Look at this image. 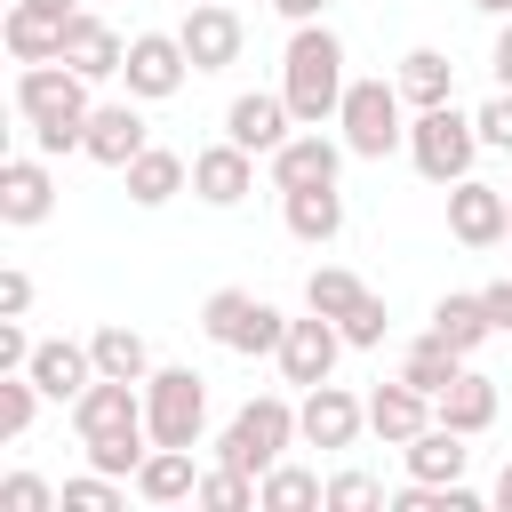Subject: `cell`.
I'll list each match as a JSON object with an SVG mask.
<instances>
[{
  "label": "cell",
  "mask_w": 512,
  "mask_h": 512,
  "mask_svg": "<svg viewBox=\"0 0 512 512\" xmlns=\"http://www.w3.org/2000/svg\"><path fill=\"white\" fill-rule=\"evenodd\" d=\"M88 88L96 80H80L64 56L56 64H24L16 72V112H24V128H32V152H48V160H64V152H80L88 144Z\"/></svg>",
  "instance_id": "6da1fadb"
},
{
  "label": "cell",
  "mask_w": 512,
  "mask_h": 512,
  "mask_svg": "<svg viewBox=\"0 0 512 512\" xmlns=\"http://www.w3.org/2000/svg\"><path fill=\"white\" fill-rule=\"evenodd\" d=\"M344 88H352V72H344V40H336L320 16L296 24V32H288V56H280V96H288V112H296L304 128H328L336 104H344Z\"/></svg>",
  "instance_id": "7a4b0ae2"
},
{
  "label": "cell",
  "mask_w": 512,
  "mask_h": 512,
  "mask_svg": "<svg viewBox=\"0 0 512 512\" xmlns=\"http://www.w3.org/2000/svg\"><path fill=\"white\" fill-rule=\"evenodd\" d=\"M480 152H488V144H480V120L456 112V96H448V104H424V112L408 120V160H416V176L440 184V192L464 184Z\"/></svg>",
  "instance_id": "3957f363"
},
{
  "label": "cell",
  "mask_w": 512,
  "mask_h": 512,
  "mask_svg": "<svg viewBox=\"0 0 512 512\" xmlns=\"http://www.w3.org/2000/svg\"><path fill=\"white\" fill-rule=\"evenodd\" d=\"M304 432H296V400H280V392H256L232 424H224V440H216V464H232V472H248V480H264L288 448H296Z\"/></svg>",
  "instance_id": "277c9868"
},
{
  "label": "cell",
  "mask_w": 512,
  "mask_h": 512,
  "mask_svg": "<svg viewBox=\"0 0 512 512\" xmlns=\"http://www.w3.org/2000/svg\"><path fill=\"white\" fill-rule=\"evenodd\" d=\"M400 80H352L344 104H336V128L352 144V160H392L408 144V112H400Z\"/></svg>",
  "instance_id": "5b68a950"
},
{
  "label": "cell",
  "mask_w": 512,
  "mask_h": 512,
  "mask_svg": "<svg viewBox=\"0 0 512 512\" xmlns=\"http://www.w3.org/2000/svg\"><path fill=\"white\" fill-rule=\"evenodd\" d=\"M144 424H152V448H200V432H208V376L200 368H152L144 376Z\"/></svg>",
  "instance_id": "8992f818"
},
{
  "label": "cell",
  "mask_w": 512,
  "mask_h": 512,
  "mask_svg": "<svg viewBox=\"0 0 512 512\" xmlns=\"http://www.w3.org/2000/svg\"><path fill=\"white\" fill-rule=\"evenodd\" d=\"M176 40H184L192 72H224V64H240V48H248V32H240V8H232V0H192V8H184V24H176Z\"/></svg>",
  "instance_id": "52a82bcc"
},
{
  "label": "cell",
  "mask_w": 512,
  "mask_h": 512,
  "mask_svg": "<svg viewBox=\"0 0 512 512\" xmlns=\"http://www.w3.org/2000/svg\"><path fill=\"white\" fill-rule=\"evenodd\" d=\"M184 72H192V56H184V40H176V32H136V40H128L120 80H128V96H136V104L176 96V88H184Z\"/></svg>",
  "instance_id": "ba28073f"
},
{
  "label": "cell",
  "mask_w": 512,
  "mask_h": 512,
  "mask_svg": "<svg viewBox=\"0 0 512 512\" xmlns=\"http://www.w3.org/2000/svg\"><path fill=\"white\" fill-rule=\"evenodd\" d=\"M336 352H344V328H336L328 312H304V320H288V336H280V376H288L296 392H312V384L336 376Z\"/></svg>",
  "instance_id": "9c48e42d"
},
{
  "label": "cell",
  "mask_w": 512,
  "mask_h": 512,
  "mask_svg": "<svg viewBox=\"0 0 512 512\" xmlns=\"http://www.w3.org/2000/svg\"><path fill=\"white\" fill-rule=\"evenodd\" d=\"M296 432H304V448H352L368 432V400L344 392V384H312L296 400Z\"/></svg>",
  "instance_id": "30bf717a"
},
{
  "label": "cell",
  "mask_w": 512,
  "mask_h": 512,
  "mask_svg": "<svg viewBox=\"0 0 512 512\" xmlns=\"http://www.w3.org/2000/svg\"><path fill=\"white\" fill-rule=\"evenodd\" d=\"M296 128H304V120L288 112V96H280V88H248V96H232V112H224V136H232V144H248V152H264V160H272Z\"/></svg>",
  "instance_id": "8fae6325"
},
{
  "label": "cell",
  "mask_w": 512,
  "mask_h": 512,
  "mask_svg": "<svg viewBox=\"0 0 512 512\" xmlns=\"http://www.w3.org/2000/svg\"><path fill=\"white\" fill-rule=\"evenodd\" d=\"M48 208H56L48 152H16V160L0 168V224H8V232H32V224H48Z\"/></svg>",
  "instance_id": "7c38bea8"
},
{
  "label": "cell",
  "mask_w": 512,
  "mask_h": 512,
  "mask_svg": "<svg viewBox=\"0 0 512 512\" xmlns=\"http://www.w3.org/2000/svg\"><path fill=\"white\" fill-rule=\"evenodd\" d=\"M72 432H80V440H104V432H152V424H144V384L96 376V384L72 400Z\"/></svg>",
  "instance_id": "4fadbf2b"
},
{
  "label": "cell",
  "mask_w": 512,
  "mask_h": 512,
  "mask_svg": "<svg viewBox=\"0 0 512 512\" xmlns=\"http://www.w3.org/2000/svg\"><path fill=\"white\" fill-rule=\"evenodd\" d=\"M192 192H200L208 208H240V200L256 192V152L232 144V136H224V144H200V152H192Z\"/></svg>",
  "instance_id": "5bb4252c"
},
{
  "label": "cell",
  "mask_w": 512,
  "mask_h": 512,
  "mask_svg": "<svg viewBox=\"0 0 512 512\" xmlns=\"http://www.w3.org/2000/svg\"><path fill=\"white\" fill-rule=\"evenodd\" d=\"M344 152H352V144H336V136H320V128H296V136L272 152V192H296V184H336V176H344Z\"/></svg>",
  "instance_id": "9a60e30c"
},
{
  "label": "cell",
  "mask_w": 512,
  "mask_h": 512,
  "mask_svg": "<svg viewBox=\"0 0 512 512\" xmlns=\"http://www.w3.org/2000/svg\"><path fill=\"white\" fill-rule=\"evenodd\" d=\"M504 208H512V192H496L480 176L448 184V232H456V248H496L504 240Z\"/></svg>",
  "instance_id": "2e32d148"
},
{
  "label": "cell",
  "mask_w": 512,
  "mask_h": 512,
  "mask_svg": "<svg viewBox=\"0 0 512 512\" xmlns=\"http://www.w3.org/2000/svg\"><path fill=\"white\" fill-rule=\"evenodd\" d=\"M64 64L80 72V80H120V64H128V40L96 16V8H80L72 24H64Z\"/></svg>",
  "instance_id": "e0dca14e"
},
{
  "label": "cell",
  "mask_w": 512,
  "mask_h": 512,
  "mask_svg": "<svg viewBox=\"0 0 512 512\" xmlns=\"http://www.w3.org/2000/svg\"><path fill=\"white\" fill-rule=\"evenodd\" d=\"M144 144H152V136H144L136 96H128V104H96V112H88V144H80V152H88L96 168H128Z\"/></svg>",
  "instance_id": "ac0fdd59"
},
{
  "label": "cell",
  "mask_w": 512,
  "mask_h": 512,
  "mask_svg": "<svg viewBox=\"0 0 512 512\" xmlns=\"http://www.w3.org/2000/svg\"><path fill=\"white\" fill-rule=\"evenodd\" d=\"M32 384L48 392V400H80L88 384H96V352L88 344H72V336H48V344H32Z\"/></svg>",
  "instance_id": "d6986e66"
},
{
  "label": "cell",
  "mask_w": 512,
  "mask_h": 512,
  "mask_svg": "<svg viewBox=\"0 0 512 512\" xmlns=\"http://www.w3.org/2000/svg\"><path fill=\"white\" fill-rule=\"evenodd\" d=\"M424 424H432V400H424L408 376H392V384H376V392H368V432H376L384 448H408Z\"/></svg>",
  "instance_id": "ffe728a7"
},
{
  "label": "cell",
  "mask_w": 512,
  "mask_h": 512,
  "mask_svg": "<svg viewBox=\"0 0 512 512\" xmlns=\"http://www.w3.org/2000/svg\"><path fill=\"white\" fill-rule=\"evenodd\" d=\"M120 184H128V200H136V208H168V200L192 184V160H184V152H168V144H144V152L120 168Z\"/></svg>",
  "instance_id": "44dd1931"
},
{
  "label": "cell",
  "mask_w": 512,
  "mask_h": 512,
  "mask_svg": "<svg viewBox=\"0 0 512 512\" xmlns=\"http://www.w3.org/2000/svg\"><path fill=\"white\" fill-rule=\"evenodd\" d=\"M280 216H288V232L304 248H328L344 232V192L336 184H296V192H280Z\"/></svg>",
  "instance_id": "7402d4cb"
},
{
  "label": "cell",
  "mask_w": 512,
  "mask_h": 512,
  "mask_svg": "<svg viewBox=\"0 0 512 512\" xmlns=\"http://www.w3.org/2000/svg\"><path fill=\"white\" fill-rule=\"evenodd\" d=\"M400 456H408V480H432V488L464 480V464H472L464 432H456V424H440V416H432V424H424V432H416V440H408Z\"/></svg>",
  "instance_id": "603a6c76"
},
{
  "label": "cell",
  "mask_w": 512,
  "mask_h": 512,
  "mask_svg": "<svg viewBox=\"0 0 512 512\" xmlns=\"http://www.w3.org/2000/svg\"><path fill=\"white\" fill-rule=\"evenodd\" d=\"M432 336H440V344H456V352L472 360V352H480V344L496 336V320H488L480 288H448V296L432 304Z\"/></svg>",
  "instance_id": "cb8c5ba5"
},
{
  "label": "cell",
  "mask_w": 512,
  "mask_h": 512,
  "mask_svg": "<svg viewBox=\"0 0 512 512\" xmlns=\"http://www.w3.org/2000/svg\"><path fill=\"white\" fill-rule=\"evenodd\" d=\"M144 504H192L200 496V472H192V448H152L144 464H136V480H128Z\"/></svg>",
  "instance_id": "d4e9b609"
},
{
  "label": "cell",
  "mask_w": 512,
  "mask_h": 512,
  "mask_svg": "<svg viewBox=\"0 0 512 512\" xmlns=\"http://www.w3.org/2000/svg\"><path fill=\"white\" fill-rule=\"evenodd\" d=\"M0 40H8V56H16V64H56V56H64V24H56L48 8H32V0H16V8H8Z\"/></svg>",
  "instance_id": "484cf974"
},
{
  "label": "cell",
  "mask_w": 512,
  "mask_h": 512,
  "mask_svg": "<svg viewBox=\"0 0 512 512\" xmlns=\"http://www.w3.org/2000/svg\"><path fill=\"white\" fill-rule=\"evenodd\" d=\"M432 416H440V424H456L464 440H472V432H488V424H496V376L464 368V376H456V384L432 400Z\"/></svg>",
  "instance_id": "4316f807"
},
{
  "label": "cell",
  "mask_w": 512,
  "mask_h": 512,
  "mask_svg": "<svg viewBox=\"0 0 512 512\" xmlns=\"http://www.w3.org/2000/svg\"><path fill=\"white\" fill-rule=\"evenodd\" d=\"M88 352H96V376H120V384H144V376H152V344H144L128 320H104V328L88 336Z\"/></svg>",
  "instance_id": "83f0119b"
},
{
  "label": "cell",
  "mask_w": 512,
  "mask_h": 512,
  "mask_svg": "<svg viewBox=\"0 0 512 512\" xmlns=\"http://www.w3.org/2000/svg\"><path fill=\"white\" fill-rule=\"evenodd\" d=\"M464 368H472V360H464V352H456V344H440V336H432V328H424V336H416V344H408V360H400V376H408V384H416V392H424V400H440V392H448V384H456V376H464Z\"/></svg>",
  "instance_id": "f1b7e54d"
},
{
  "label": "cell",
  "mask_w": 512,
  "mask_h": 512,
  "mask_svg": "<svg viewBox=\"0 0 512 512\" xmlns=\"http://www.w3.org/2000/svg\"><path fill=\"white\" fill-rule=\"evenodd\" d=\"M392 80H400V96H408L416 112H424V104H448V96H456V64H448L440 48H408Z\"/></svg>",
  "instance_id": "f546056e"
},
{
  "label": "cell",
  "mask_w": 512,
  "mask_h": 512,
  "mask_svg": "<svg viewBox=\"0 0 512 512\" xmlns=\"http://www.w3.org/2000/svg\"><path fill=\"white\" fill-rule=\"evenodd\" d=\"M256 504H264V512H304V504H328V480L280 456V464H272V472L256 480Z\"/></svg>",
  "instance_id": "4dcf8cb0"
},
{
  "label": "cell",
  "mask_w": 512,
  "mask_h": 512,
  "mask_svg": "<svg viewBox=\"0 0 512 512\" xmlns=\"http://www.w3.org/2000/svg\"><path fill=\"white\" fill-rule=\"evenodd\" d=\"M360 296H368V280H360V272H344V264H320V272L304 280V312H328V320H344Z\"/></svg>",
  "instance_id": "1f68e13d"
},
{
  "label": "cell",
  "mask_w": 512,
  "mask_h": 512,
  "mask_svg": "<svg viewBox=\"0 0 512 512\" xmlns=\"http://www.w3.org/2000/svg\"><path fill=\"white\" fill-rule=\"evenodd\" d=\"M248 312H256V296H248V288H216V296L200 304V336L232 352V344H240V328H248Z\"/></svg>",
  "instance_id": "d6a6232c"
},
{
  "label": "cell",
  "mask_w": 512,
  "mask_h": 512,
  "mask_svg": "<svg viewBox=\"0 0 512 512\" xmlns=\"http://www.w3.org/2000/svg\"><path fill=\"white\" fill-rule=\"evenodd\" d=\"M40 384H32V368H16V376H0V440H24L32 432V416H40Z\"/></svg>",
  "instance_id": "836d02e7"
},
{
  "label": "cell",
  "mask_w": 512,
  "mask_h": 512,
  "mask_svg": "<svg viewBox=\"0 0 512 512\" xmlns=\"http://www.w3.org/2000/svg\"><path fill=\"white\" fill-rule=\"evenodd\" d=\"M80 448H88V464H96V472L136 480V464L152 456V432H104V440H80Z\"/></svg>",
  "instance_id": "e575fe53"
},
{
  "label": "cell",
  "mask_w": 512,
  "mask_h": 512,
  "mask_svg": "<svg viewBox=\"0 0 512 512\" xmlns=\"http://www.w3.org/2000/svg\"><path fill=\"white\" fill-rule=\"evenodd\" d=\"M192 504H208V512H248V504H256V480L232 472V464H216V472H200V496H192Z\"/></svg>",
  "instance_id": "d590c367"
},
{
  "label": "cell",
  "mask_w": 512,
  "mask_h": 512,
  "mask_svg": "<svg viewBox=\"0 0 512 512\" xmlns=\"http://www.w3.org/2000/svg\"><path fill=\"white\" fill-rule=\"evenodd\" d=\"M336 328H344V344H352V352H376V344H384V328H392V312H384V296L368 288V296H360Z\"/></svg>",
  "instance_id": "8d00e7d4"
},
{
  "label": "cell",
  "mask_w": 512,
  "mask_h": 512,
  "mask_svg": "<svg viewBox=\"0 0 512 512\" xmlns=\"http://www.w3.org/2000/svg\"><path fill=\"white\" fill-rule=\"evenodd\" d=\"M280 336H288V312H272V304L256 296V312H248V328H240L232 352H248V360H280Z\"/></svg>",
  "instance_id": "74e56055"
},
{
  "label": "cell",
  "mask_w": 512,
  "mask_h": 512,
  "mask_svg": "<svg viewBox=\"0 0 512 512\" xmlns=\"http://www.w3.org/2000/svg\"><path fill=\"white\" fill-rule=\"evenodd\" d=\"M64 504H72V512H120V480L88 464L80 480H64Z\"/></svg>",
  "instance_id": "f35d334b"
},
{
  "label": "cell",
  "mask_w": 512,
  "mask_h": 512,
  "mask_svg": "<svg viewBox=\"0 0 512 512\" xmlns=\"http://www.w3.org/2000/svg\"><path fill=\"white\" fill-rule=\"evenodd\" d=\"M48 504H56V488L40 472H8L0 480V512H48Z\"/></svg>",
  "instance_id": "ab89813d"
},
{
  "label": "cell",
  "mask_w": 512,
  "mask_h": 512,
  "mask_svg": "<svg viewBox=\"0 0 512 512\" xmlns=\"http://www.w3.org/2000/svg\"><path fill=\"white\" fill-rule=\"evenodd\" d=\"M328 504H336V512H360V504H384V480H376V472H336V480H328Z\"/></svg>",
  "instance_id": "60d3db41"
},
{
  "label": "cell",
  "mask_w": 512,
  "mask_h": 512,
  "mask_svg": "<svg viewBox=\"0 0 512 512\" xmlns=\"http://www.w3.org/2000/svg\"><path fill=\"white\" fill-rule=\"evenodd\" d=\"M472 120H480V144H488V152H512V88H496Z\"/></svg>",
  "instance_id": "b9f144b4"
},
{
  "label": "cell",
  "mask_w": 512,
  "mask_h": 512,
  "mask_svg": "<svg viewBox=\"0 0 512 512\" xmlns=\"http://www.w3.org/2000/svg\"><path fill=\"white\" fill-rule=\"evenodd\" d=\"M16 368H32V336L16 312H0V376H16Z\"/></svg>",
  "instance_id": "7bdbcfd3"
},
{
  "label": "cell",
  "mask_w": 512,
  "mask_h": 512,
  "mask_svg": "<svg viewBox=\"0 0 512 512\" xmlns=\"http://www.w3.org/2000/svg\"><path fill=\"white\" fill-rule=\"evenodd\" d=\"M0 312H16V320L32 312V272H16V264L0 272Z\"/></svg>",
  "instance_id": "ee69618b"
},
{
  "label": "cell",
  "mask_w": 512,
  "mask_h": 512,
  "mask_svg": "<svg viewBox=\"0 0 512 512\" xmlns=\"http://www.w3.org/2000/svg\"><path fill=\"white\" fill-rule=\"evenodd\" d=\"M480 304H488L496 336H512V272H504V280H488V288H480Z\"/></svg>",
  "instance_id": "f6af8a7d"
},
{
  "label": "cell",
  "mask_w": 512,
  "mask_h": 512,
  "mask_svg": "<svg viewBox=\"0 0 512 512\" xmlns=\"http://www.w3.org/2000/svg\"><path fill=\"white\" fill-rule=\"evenodd\" d=\"M488 72H496V88H512V16H504V32H496V48H488Z\"/></svg>",
  "instance_id": "bcb514c9"
},
{
  "label": "cell",
  "mask_w": 512,
  "mask_h": 512,
  "mask_svg": "<svg viewBox=\"0 0 512 512\" xmlns=\"http://www.w3.org/2000/svg\"><path fill=\"white\" fill-rule=\"evenodd\" d=\"M272 16H288V24H312V16H328V0H272Z\"/></svg>",
  "instance_id": "7dc6e473"
},
{
  "label": "cell",
  "mask_w": 512,
  "mask_h": 512,
  "mask_svg": "<svg viewBox=\"0 0 512 512\" xmlns=\"http://www.w3.org/2000/svg\"><path fill=\"white\" fill-rule=\"evenodd\" d=\"M32 8H48L56 24H72V16H80V0H32Z\"/></svg>",
  "instance_id": "c3c4849f"
},
{
  "label": "cell",
  "mask_w": 512,
  "mask_h": 512,
  "mask_svg": "<svg viewBox=\"0 0 512 512\" xmlns=\"http://www.w3.org/2000/svg\"><path fill=\"white\" fill-rule=\"evenodd\" d=\"M496 504L512 512V456H504V472H496Z\"/></svg>",
  "instance_id": "681fc988"
},
{
  "label": "cell",
  "mask_w": 512,
  "mask_h": 512,
  "mask_svg": "<svg viewBox=\"0 0 512 512\" xmlns=\"http://www.w3.org/2000/svg\"><path fill=\"white\" fill-rule=\"evenodd\" d=\"M472 8H480V16H512V0H472Z\"/></svg>",
  "instance_id": "f907efd6"
},
{
  "label": "cell",
  "mask_w": 512,
  "mask_h": 512,
  "mask_svg": "<svg viewBox=\"0 0 512 512\" xmlns=\"http://www.w3.org/2000/svg\"><path fill=\"white\" fill-rule=\"evenodd\" d=\"M504 248H512V208H504Z\"/></svg>",
  "instance_id": "816d5d0a"
}]
</instances>
